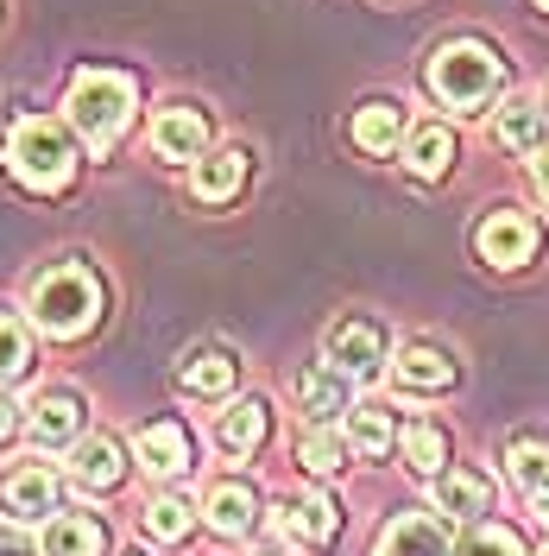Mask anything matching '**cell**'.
I'll return each instance as SVG.
<instances>
[{"mask_svg":"<svg viewBox=\"0 0 549 556\" xmlns=\"http://www.w3.org/2000/svg\"><path fill=\"white\" fill-rule=\"evenodd\" d=\"M95 316H102V278L89 273V266H44L33 278V323L44 336H89L95 329Z\"/></svg>","mask_w":549,"mask_h":556,"instance_id":"1","label":"cell"},{"mask_svg":"<svg viewBox=\"0 0 549 556\" xmlns=\"http://www.w3.org/2000/svg\"><path fill=\"white\" fill-rule=\"evenodd\" d=\"M133 76H120V70H82L76 83H69V127L89 139V152H107L114 139H120V127L133 121Z\"/></svg>","mask_w":549,"mask_h":556,"instance_id":"2","label":"cell"},{"mask_svg":"<svg viewBox=\"0 0 549 556\" xmlns=\"http://www.w3.org/2000/svg\"><path fill=\"white\" fill-rule=\"evenodd\" d=\"M506 83V64H499V51H486L474 38H455L443 45L436 58H430V96L455 114H474V108L493 102V89Z\"/></svg>","mask_w":549,"mask_h":556,"instance_id":"3","label":"cell"},{"mask_svg":"<svg viewBox=\"0 0 549 556\" xmlns=\"http://www.w3.org/2000/svg\"><path fill=\"white\" fill-rule=\"evenodd\" d=\"M7 159H13V172L26 177L33 190H64L76 177V152H69L58 121H20L13 139H7Z\"/></svg>","mask_w":549,"mask_h":556,"instance_id":"4","label":"cell"},{"mask_svg":"<svg viewBox=\"0 0 549 556\" xmlns=\"http://www.w3.org/2000/svg\"><path fill=\"white\" fill-rule=\"evenodd\" d=\"M322 348H329V361L342 367L347 380H373L379 367H385V329H379L373 316H342Z\"/></svg>","mask_w":549,"mask_h":556,"instance_id":"5","label":"cell"},{"mask_svg":"<svg viewBox=\"0 0 549 556\" xmlns=\"http://www.w3.org/2000/svg\"><path fill=\"white\" fill-rule=\"evenodd\" d=\"M474 247H481L486 266L512 273V266H524V260L537 253V222L518 215V208H493V215L481 222V235H474Z\"/></svg>","mask_w":549,"mask_h":556,"instance_id":"6","label":"cell"},{"mask_svg":"<svg viewBox=\"0 0 549 556\" xmlns=\"http://www.w3.org/2000/svg\"><path fill=\"white\" fill-rule=\"evenodd\" d=\"M373 556H455L448 551V525L430 519V513H405L379 531Z\"/></svg>","mask_w":549,"mask_h":556,"instance_id":"7","label":"cell"},{"mask_svg":"<svg viewBox=\"0 0 549 556\" xmlns=\"http://www.w3.org/2000/svg\"><path fill=\"white\" fill-rule=\"evenodd\" d=\"M0 506H7L13 519H51V513H58V475L38 468V462L13 468V475L0 481Z\"/></svg>","mask_w":549,"mask_h":556,"instance_id":"8","label":"cell"},{"mask_svg":"<svg viewBox=\"0 0 549 556\" xmlns=\"http://www.w3.org/2000/svg\"><path fill=\"white\" fill-rule=\"evenodd\" d=\"M297 405H304V417H316V424L354 412V405H347V374L335 361H309L304 374H297Z\"/></svg>","mask_w":549,"mask_h":556,"instance_id":"9","label":"cell"},{"mask_svg":"<svg viewBox=\"0 0 549 556\" xmlns=\"http://www.w3.org/2000/svg\"><path fill=\"white\" fill-rule=\"evenodd\" d=\"M203 146H208V121L196 114V108H165V114L152 121V152L171 159V165L203 159Z\"/></svg>","mask_w":549,"mask_h":556,"instance_id":"10","label":"cell"},{"mask_svg":"<svg viewBox=\"0 0 549 556\" xmlns=\"http://www.w3.org/2000/svg\"><path fill=\"white\" fill-rule=\"evenodd\" d=\"M26 412H33V437L44 443V450L76 443V437H82V424H89V412H82V399H76V392H38Z\"/></svg>","mask_w":549,"mask_h":556,"instance_id":"11","label":"cell"},{"mask_svg":"<svg viewBox=\"0 0 549 556\" xmlns=\"http://www.w3.org/2000/svg\"><path fill=\"white\" fill-rule=\"evenodd\" d=\"M139 462L152 468V475H183L190 462H196V437L171 424V417H158V424H145L139 430Z\"/></svg>","mask_w":549,"mask_h":556,"instance_id":"12","label":"cell"},{"mask_svg":"<svg viewBox=\"0 0 549 556\" xmlns=\"http://www.w3.org/2000/svg\"><path fill=\"white\" fill-rule=\"evenodd\" d=\"M278 513H284V531L304 544H335V531H342V506L329 493H291Z\"/></svg>","mask_w":549,"mask_h":556,"instance_id":"13","label":"cell"},{"mask_svg":"<svg viewBox=\"0 0 549 556\" xmlns=\"http://www.w3.org/2000/svg\"><path fill=\"white\" fill-rule=\"evenodd\" d=\"M436 513H448V519H481V513H493V481L474 475V468H443L436 475Z\"/></svg>","mask_w":549,"mask_h":556,"instance_id":"14","label":"cell"},{"mask_svg":"<svg viewBox=\"0 0 549 556\" xmlns=\"http://www.w3.org/2000/svg\"><path fill=\"white\" fill-rule=\"evenodd\" d=\"M499 146H512L524 159H537L549 146V114L544 102H531V96H512V102L499 108Z\"/></svg>","mask_w":549,"mask_h":556,"instance_id":"15","label":"cell"},{"mask_svg":"<svg viewBox=\"0 0 549 556\" xmlns=\"http://www.w3.org/2000/svg\"><path fill=\"white\" fill-rule=\"evenodd\" d=\"M69 475L82 486H120L127 455H120L114 437H76V443H69Z\"/></svg>","mask_w":549,"mask_h":556,"instance_id":"16","label":"cell"},{"mask_svg":"<svg viewBox=\"0 0 549 556\" xmlns=\"http://www.w3.org/2000/svg\"><path fill=\"white\" fill-rule=\"evenodd\" d=\"M241 184H246V152H241V146L203 152V159H196V177H190V190H196L203 203H228Z\"/></svg>","mask_w":549,"mask_h":556,"instance_id":"17","label":"cell"},{"mask_svg":"<svg viewBox=\"0 0 549 556\" xmlns=\"http://www.w3.org/2000/svg\"><path fill=\"white\" fill-rule=\"evenodd\" d=\"M107 551V531L89 513H58L44 519V556H102Z\"/></svg>","mask_w":549,"mask_h":556,"instance_id":"18","label":"cell"},{"mask_svg":"<svg viewBox=\"0 0 549 556\" xmlns=\"http://www.w3.org/2000/svg\"><path fill=\"white\" fill-rule=\"evenodd\" d=\"M203 513H208V525H215L221 538H241V531H253V513H259V500H253V486L221 481V486H208Z\"/></svg>","mask_w":549,"mask_h":556,"instance_id":"19","label":"cell"},{"mask_svg":"<svg viewBox=\"0 0 549 556\" xmlns=\"http://www.w3.org/2000/svg\"><path fill=\"white\" fill-rule=\"evenodd\" d=\"M392 374H398V386H411V392H443V386H455V361H448L443 348H405L392 361Z\"/></svg>","mask_w":549,"mask_h":556,"instance_id":"20","label":"cell"},{"mask_svg":"<svg viewBox=\"0 0 549 556\" xmlns=\"http://www.w3.org/2000/svg\"><path fill=\"white\" fill-rule=\"evenodd\" d=\"M405 139V108L398 102H367L354 114V146L360 152H392Z\"/></svg>","mask_w":549,"mask_h":556,"instance_id":"21","label":"cell"},{"mask_svg":"<svg viewBox=\"0 0 549 556\" xmlns=\"http://www.w3.org/2000/svg\"><path fill=\"white\" fill-rule=\"evenodd\" d=\"M506 462H512V481L531 493V506H537V513H549V443H537V437H518Z\"/></svg>","mask_w":549,"mask_h":556,"instance_id":"22","label":"cell"},{"mask_svg":"<svg viewBox=\"0 0 549 556\" xmlns=\"http://www.w3.org/2000/svg\"><path fill=\"white\" fill-rule=\"evenodd\" d=\"M405 165H411L417 177H443L448 165H455V134H448L443 121L417 127V134L405 139Z\"/></svg>","mask_w":549,"mask_h":556,"instance_id":"23","label":"cell"},{"mask_svg":"<svg viewBox=\"0 0 549 556\" xmlns=\"http://www.w3.org/2000/svg\"><path fill=\"white\" fill-rule=\"evenodd\" d=\"M266 443V405L259 399H241L234 412H221V450L228 455H253Z\"/></svg>","mask_w":549,"mask_h":556,"instance_id":"24","label":"cell"},{"mask_svg":"<svg viewBox=\"0 0 549 556\" xmlns=\"http://www.w3.org/2000/svg\"><path fill=\"white\" fill-rule=\"evenodd\" d=\"M234 374H241V367H234V361H228L221 348L183 354V386H190V392H203V399H221V392L234 386Z\"/></svg>","mask_w":549,"mask_h":556,"instance_id":"25","label":"cell"},{"mask_svg":"<svg viewBox=\"0 0 549 556\" xmlns=\"http://www.w3.org/2000/svg\"><path fill=\"white\" fill-rule=\"evenodd\" d=\"M398 443H405V462H411L417 475H430V481L443 475V462H448V437L436 430V424H411V430H405Z\"/></svg>","mask_w":549,"mask_h":556,"instance_id":"26","label":"cell"},{"mask_svg":"<svg viewBox=\"0 0 549 556\" xmlns=\"http://www.w3.org/2000/svg\"><path fill=\"white\" fill-rule=\"evenodd\" d=\"M347 450H354V443H347L342 430H322V424H316V430L304 437V468L309 475H335V468L347 462Z\"/></svg>","mask_w":549,"mask_h":556,"instance_id":"27","label":"cell"},{"mask_svg":"<svg viewBox=\"0 0 549 556\" xmlns=\"http://www.w3.org/2000/svg\"><path fill=\"white\" fill-rule=\"evenodd\" d=\"M145 531H152L158 544L190 538V506H183V500H171V493H165V500H152V506H145Z\"/></svg>","mask_w":549,"mask_h":556,"instance_id":"28","label":"cell"},{"mask_svg":"<svg viewBox=\"0 0 549 556\" xmlns=\"http://www.w3.org/2000/svg\"><path fill=\"white\" fill-rule=\"evenodd\" d=\"M347 443L360 455H385L392 450V417L385 412H354L347 417Z\"/></svg>","mask_w":549,"mask_h":556,"instance_id":"29","label":"cell"},{"mask_svg":"<svg viewBox=\"0 0 549 556\" xmlns=\"http://www.w3.org/2000/svg\"><path fill=\"white\" fill-rule=\"evenodd\" d=\"M26 361H33V336H26L13 316H0V386L20 380V374H26Z\"/></svg>","mask_w":549,"mask_h":556,"instance_id":"30","label":"cell"},{"mask_svg":"<svg viewBox=\"0 0 549 556\" xmlns=\"http://www.w3.org/2000/svg\"><path fill=\"white\" fill-rule=\"evenodd\" d=\"M455 556H524V544H518L506 525H474V531L455 544Z\"/></svg>","mask_w":549,"mask_h":556,"instance_id":"31","label":"cell"},{"mask_svg":"<svg viewBox=\"0 0 549 556\" xmlns=\"http://www.w3.org/2000/svg\"><path fill=\"white\" fill-rule=\"evenodd\" d=\"M0 556H38V544L26 531H13V525H0Z\"/></svg>","mask_w":549,"mask_h":556,"instance_id":"32","label":"cell"},{"mask_svg":"<svg viewBox=\"0 0 549 556\" xmlns=\"http://www.w3.org/2000/svg\"><path fill=\"white\" fill-rule=\"evenodd\" d=\"M531 184H537V197L549 203V146L537 152V159H531Z\"/></svg>","mask_w":549,"mask_h":556,"instance_id":"33","label":"cell"},{"mask_svg":"<svg viewBox=\"0 0 549 556\" xmlns=\"http://www.w3.org/2000/svg\"><path fill=\"white\" fill-rule=\"evenodd\" d=\"M7 437H13V405L0 399V443H7Z\"/></svg>","mask_w":549,"mask_h":556,"instance_id":"34","label":"cell"},{"mask_svg":"<svg viewBox=\"0 0 549 556\" xmlns=\"http://www.w3.org/2000/svg\"><path fill=\"white\" fill-rule=\"evenodd\" d=\"M537 7H544V13H549V0H537Z\"/></svg>","mask_w":549,"mask_h":556,"instance_id":"35","label":"cell"},{"mask_svg":"<svg viewBox=\"0 0 549 556\" xmlns=\"http://www.w3.org/2000/svg\"><path fill=\"white\" fill-rule=\"evenodd\" d=\"M544 114H549V96H544Z\"/></svg>","mask_w":549,"mask_h":556,"instance_id":"36","label":"cell"}]
</instances>
